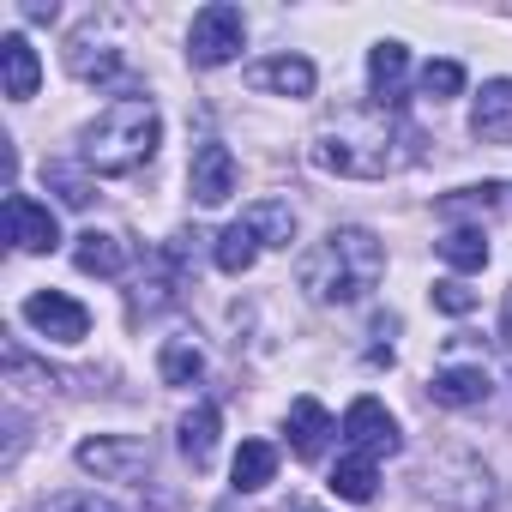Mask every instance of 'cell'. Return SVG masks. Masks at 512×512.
Returning a JSON list of instances; mask_svg holds the SVG:
<instances>
[{"label": "cell", "mask_w": 512, "mask_h": 512, "mask_svg": "<svg viewBox=\"0 0 512 512\" xmlns=\"http://www.w3.org/2000/svg\"><path fill=\"white\" fill-rule=\"evenodd\" d=\"M422 157V133L398 115V109H344L338 121H326L314 133V163L350 181H386L398 169H410Z\"/></svg>", "instance_id": "6da1fadb"}, {"label": "cell", "mask_w": 512, "mask_h": 512, "mask_svg": "<svg viewBox=\"0 0 512 512\" xmlns=\"http://www.w3.org/2000/svg\"><path fill=\"white\" fill-rule=\"evenodd\" d=\"M386 278V247L374 229H326L302 260H296V284L308 290V302H326V308H350L362 302L374 284Z\"/></svg>", "instance_id": "7a4b0ae2"}, {"label": "cell", "mask_w": 512, "mask_h": 512, "mask_svg": "<svg viewBox=\"0 0 512 512\" xmlns=\"http://www.w3.org/2000/svg\"><path fill=\"white\" fill-rule=\"evenodd\" d=\"M157 139H163V115L151 97H121L109 103L85 133H79V157L85 169L97 175H133L157 157Z\"/></svg>", "instance_id": "3957f363"}, {"label": "cell", "mask_w": 512, "mask_h": 512, "mask_svg": "<svg viewBox=\"0 0 512 512\" xmlns=\"http://www.w3.org/2000/svg\"><path fill=\"white\" fill-rule=\"evenodd\" d=\"M241 43H247V19H241V7H229V0L199 7L193 25H187V61L193 67H229L241 55Z\"/></svg>", "instance_id": "277c9868"}, {"label": "cell", "mask_w": 512, "mask_h": 512, "mask_svg": "<svg viewBox=\"0 0 512 512\" xmlns=\"http://www.w3.org/2000/svg\"><path fill=\"white\" fill-rule=\"evenodd\" d=\"M73 458H79V470H91L103 482H139L145 488V476H151V446L133 440V434H97Z\"/></svg>", "instance_id": "5b68a950"}, {"label": "cell", "mask_w": 512, "mask_h": 512, "mask_svg": "<svg viewBox=\"0 0 512 512\" xmlns=\"http://www.w3.org/2000/svg\"><path fill=\"white\" fill-rule=\"evenodd\" d=\"M344 440H350V452H362V458H392L404 440H398V422L386 416V404L380 398H356L350 410H344V428H338Z\"/></svg>", "instance_id": "8992f818"}, {"label": "cell", "mask_w": 512, "mask_h": 512, "mask_svg": "<svg viewBox=\"0 0 512 512\" xmlns=\"http://www.w3.org/2000/svg\"><path fill=\"white\" fill-rule=\"evenodd\" d=\"M25 320H31L43 338H55V344H85V332H91L85 302H73V296H61V290H37V296L25 302Z\"/></svg>", "instance_id": "52a82bcc"}, {"label": "cell", "mask_w": 512, "mask_h": 512, "mask_svg": "<svg viewBox=\"0 0 512 512\" xmlns=\"http://www.w3.org/2000/svg\"><path fill=\"white\" fill-rule=\"evenodd\" d=\"M7 241H13L19 253H49V247L61 241V223H55V211H49L43 199L7 193Z\"/></svg>", "instance_id": "ba28073f"}, {"label": "cell", "mask_w": 512, "mask_h": 512, "mask_svg": "<svg viewBox=\"0 0 512 512\" xmlns=\"http://www.w3.org/2000/svg\"><path fill=\"white\" fill-rule=\"evenodd\" d=\"M428 398H434V404H446V410H476V404H488V398H494V380H488V368H482V362H452V368H434Z\"/></svg>", "instance_id": "9c48e42d"}, {"label": "cell", "mask_w": 512, "mask_h": 512, "mask_svg": "<svg viewBox=\"0 0 512 512\" xmlns=\"http://www.w3.org/2000/svg\"><path fill=\"white\" fill-rule=\"evenodd\" d=\"M187 181H193V199H199V205H223V199L235 193V157H229V145H223V139H205V145L193 151Z\"/></svg>", "instance_id": "30bf717a"}, {"label": "cell", "mask_w": 512, "mask_h": 512, "mask_svg": "<svg viewBox=\"0 0 512 512\" xmlns=\"http://www.w3.org/2000/svg\"><path fill=\"white\" fill-rule=\"evenodd\" d=\"M260 91H278V97H314V85H320V73H314V61L308 55H272V61H260L247 73Z\"/></svg>", "instance_id": "8fae6325"}, {"label": "cell", "mask_w": 512, "mask_h": 512, "mask_svg": "<svg viewBox=\"0 0 512 512\" xmlns=\"http://www.w3.org/2000/svg\"><path fill=\"white\" fill-rule=\"evenodd\" d=\"M470 133L488 139V145H512V79L482 85V97L470 109Z\"/></svg>", "instance_id": "7c38bea8"}, {"label": "cell", "mask_w": 512, "mask_h": 512, "mask_svg": "<svg viewBox=\"0 0 512 512\" xmlns=\"http://www.w3.org/2000/svg\"><path fill=\"white\" fill-rule=\"evenodd\" d=\"M0 79H7V97H13V103H31V97H37L43 61H37V49H31L19 31L0 37Z\"/></svg>", "instance_id": "4fadbf2b"}, {"label": "cell", "mask_w": 512, "mask_h": 512, "mask_svg": "<svg viewBox=\"0 0 512 512\" xmlns=\"http://www.w3.org/2000/svg\"><path fill=\"white\" fill-rule=\"evenodd\" d=\"M404 73H410L404 43H374L368 49V85H374V103L380 109H398L404 103Z\"/></svg>", "instance_id": "5bb4252c"}, {"label": "cell", "mask_w": 512, "mask_h": 512, "mask_svg": "<svg viewBox=\"0 0 512 512\" xmlns=\"http://www.w3.org/2000/svg\"><path fill=\"white\" fill-rule=\"evenodd\" d=\"M284 434H290V446H296V458H320L326 452V440L338 434L332 428V416H326V404H314V398H296L290 404V422H284Z\"/></svg>", "instance_id": "9a60e30c"}, {"label": "cell", "mask_w": 512, "mask_h": 512, "mask_svg": "<svg viewBox=\"0 0 512 512\" xmlns=\"http://www.w3.org/2000/svg\"><path fill=\"white\" fill-rule=\"evenodd\" d=\"M73 266H79L85 278H121V272H127V247H121V235L85 229L79 247H73Z\"/></svg>", "instance_id": "2e32d148"}, {"label": "cell", "mask_w": 512, "mask_h": 512, "mask_svg": "<svg viewBox=\"0 0 512 512\" xmlns=\"http://www.w3.org/2000/svg\"><path fill=\"white\" fill-rule=\"evenodd\" d=\"M217 428H223V410H217V404H193V410L181 416V458H187L193 470L211 464V452H217Z\"/></svg>", "instance_id": "e0dca14e"}, {"label": "cell", "mask_w": 512, "mask_h": 512, "mask_svg": "<svg viewBox=\"0 0 512 512\" xmlns=\"http://www.w3.org/2000/svg\"><path fill=\"white\" fill-rule=\"evenodd\" d=\"M241 223L253 229V241H260V247H290V241H296V211H290L284 199H260V205H247V211H241Z\"/></svg>", "instance_id": "ac0fdd59"}, {"label": "cell", "mask_w": 512, "mask_h": 512, "mask_svg": "<svg viewBox=\"0 0 512 512\" xmlns=\"http://www.w3.org/2000/svg\"><path fill=\"white\" fill-rule=\"evenodd\" d=\"M157 374H163V386H193V380L205 374V350H199L193 338H163Z\"/></svg>", "instance_id": "d6986e66"}, {"label": "cell", "mask_w": 512, "mask_h": 512, "mask_svg": "<svg viewBox=\"0 0 512 512\" xmlns=\"http://www.w3.org/2000/svg\"><path fill=\"white\" fill-rule=\"evenodd\" d=\"M272 476H278V446L272 440H241V452H235V488L253 494V488H266Z\"/></svg>", "instance_id": "ffe728a7"}, {"label": "cell", "mask_w": 512, "mask_h": 512, "mask_svg": "<svg viewBox=\"0 0 512 512\" xmlns=\"http://www.w3.org/2000/svg\"><path fill=\"white\" fill-rule=\"evenodd\" d=\"M374 482H380V470H374V458H362V452H350V458L332 464V494H344V500H356V506L374 500Z\"/></svg>", "instance_id": "44dd1931"}, {"label": "cell", "mask_w": 512, "mask_h": 512, "mask_svg": "<svg viewBox=\"0 0 512 512\" xmlns=\"http://www.w3.org/2000/svg\"><path fill=\"white\" fill-rule=\"evenodd\" d=\"M253 260H260V241H253V229H247V223H229V229L217 235V272L241 278Z\"/></svg>", "instance_id": "7402d4cb"}, {"label": "cell", "mask_w": 512, "mask_h": 512, "mask_svg": "<svg viewBox=\"0 0 512 512\" xmlns=\"http://www.w3.org/2000/svg\"><path fill=\"white\" fill-rule=\"evenodd\" d=\"M440 260H446L452 272H482V266H488V241H482V229H446Z\"/></svg>", "instance_id": "603a6c76"}, {"label": "cell", "mask_w": 512, "mask_h": 512, "mask_svg": "<svg viewBox=\"0 0 512 512\" xmlns=\"http://www.w3.org/2000/svg\"><path fill=\"white\" fill-rule=\"evenodd\" d=\"M500 205V181H482V187H458V193H446L440 199V217H464V211H494Z\"/></svg>", "instance_id": "cb8c5ba5"}, {"label": "cell", "mask_w": 512, "mask_h": 512, "mask_svg": "<svg viewBox=\"0 0 512 512\" xmlns=\"http://www.w3.org/2000/svg\"><path fill=\"white\" fill-rule=\"evenodd\" d=\"M458 91H464V67H458V61H428V67H422V97L446 103V97H458Z\"/></svg>", "instance_id": "d4e9b609"}, {"label": "cell", "mask_w": 512, "mask_h": 512, "mask_svg": "<svg viewBox=\"0 0 512 512\" xmlns=\"http://www.w3.org/2000/svg\"><path fill=\"white\" fill-rule=\"evenodd\" d=\"M43 175H49V187H55L67 205H91V181H85L79 169H67V163H49Z\"/></svg>", "instance_id": "484cf974"}, {"label": "cell", "mask_w": 512, "mask_h": 512, "mask_svg": "<svg viewBox=\"0 0 512 512\" xmlns=\"http://www.w3.org/2000/svg\"><path fill=\"white\" fill-rule=\"evenodd\" d=\"M43 512H121V506H109V500H97V494H85V488H73V494H55Z\"/></svg>", "instance_id": "4316f807"}, {"label": "cell", "mask_w": 512, "mask_h": 512, "mask_svg": "<svg viewBox=\"0 0 512 512\" xmlns=\"http://www.w3.org/2000/svg\"><path fill=\"white\" fill-rule=\"evenodd\" d=\"M434 308H440V314H470V308H476V296H470L464 284H452V278H446V284H434Z\"/></svg>", "instance_id": "83f0119b"}, {"label": "cell", "mask_w": 512, "mask_h": 512, "mask_svg": "<svg viewBox=\"0 0 512 512\" xmlns=\"http://www.w3.org/2000/svg\"><path fill=\"white\" fill-rule=\"evenodd\" d=\"M392 326H398V320H380V338H386ZM368 362H374V368H380V362H392V344H374V350H368Z\"/></svg>", "instance_id": "f1b7e54d"}]
</instances>
